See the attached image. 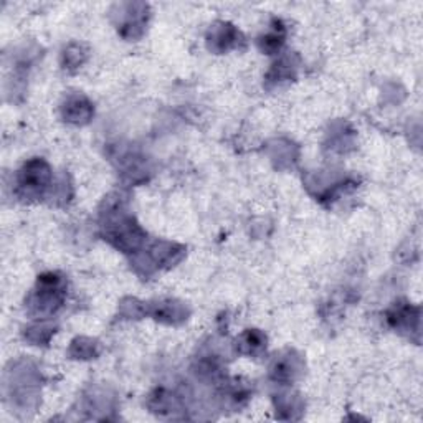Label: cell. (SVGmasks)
I'll return each mask as SVG.
<instances>
[{
	"label": "cell",
	"instance_id": "cell-5",
	"mask_svg": "<svg viewBox=\"0 0 423 423\" xmlns=\"http://www.w3.org/2000/svg\"><path fill=\"white\" fill-rule=\"evenodd\" d=\"M238 42H240V33L228 23L215 25L208 35V47L210 50H217V52L235 47Z\"/></svg>",
	"mask_w": 423,
	"mask_h": 423
},
{
	"label": "cell",
	"instance_id": "cell-9",
	"mask_svg": "<svg viewBox=\"0 0 423 423\" xmlns=\"http://www.w3.org/2000/svg\"><path fill=\"white\" fill-rule=\"evenodd\" d=\"M296 364L295 359H276L275 364L271 366V377L280 382H290L296 376Z\"/></svg>",
	"mask_w": 423,
	"mask_h": 423
},
{
	"label": "cell",
	"instance_id": "cell-4",
	"mask_svg": "<svg viewBox=\"0 0 423 423\" xmlns=\"http://www.w3.org/2000/svg\"><path fill=\"white\" fill-rule=\"evenodd\" d=\"M93 104L84 96H69L62 108L64 121L73 124L88 123L93 116Z\"/></svg>",
	"mask_w": 423,
	"mask_h": 423
},
{
	"label": "cell",
	"instance_id": "cell-10",
	"mask_svg": "<svg viewBox=\"0 0 423 423\" xmlns=\"http://www.w3.org/2000/svg\"><path fill=\"white\" fill-rule=\"evenodd\" d=\"M88 53L81 45L78 43H72L69 47L63 52V67L67 69H74L79 68L86 60Z\"/></svg>",
	"mask_w": 423,
	"mask_h": 423
},
{
	"label": "cell",
	"instance_id": "cell-6",
	"mask_svg": "<svg viewBox=\"0 0 423 423\" xmlns=\"http://www.w3.org/2000/svg\"><path fill=\"white\" fill-rule=\"evenodd\" d=\"M285 37H286L285 25H283L280 20H275L271 25L270 32H268L265 37L260 38V48L268 55L276 53L278 50L283 47V43H285Z\"/></svg>",
	"mask_w": 423,
	"mask_h": 423
},
{
	"label": "cell",
	"instance_id": "cell-3",
	"mask_svg": "<svg viewBox=\"0 0 423 423\" xmlns=\"http://www.w3.org/2000/svg\"><path fill=\"white\" fill-rule=\"evenodd\" d=\"M18 191L23 197L32 198L43 196L52 184V169L43 159H32L18 171Z\"/></svg>",
	"mask_w": 423,
	"mask_h": 423
},
{
	"label": "cell",
	"instance_id": "cell-8",
	"mask_svg": "<svg viewBox=\"0 0 423 423\" xmlns=\"http://www.w3.org/2000/svg\"><path fill=\"white\" fill-rule=\"evenodd\" d=\"M412 308L409 305H397L392 308L389 311V315H387V320L394 327L397 329H400V327H410V321L412 317H419V315H412Z\"/></svg>",
	"mask_w": 423,
	"mask_h": 423
},
{
	"label": "cell",
	"instance_id": "cell-2",
	"mask_svg": "<svg viewBox=\"0 0 423 423\" xmlns=\"http://www.w3.org/2000/svg\"><path fill=\"white\" fill-rule=\"evenodd\" d=\"M108 217L106 232H104L106 240L111 242L114 247L124 253L137 250L144 242V238H146V233L142 232V228L131 217H124L121 213H119V217Z\"/></svg>",
	"mask_w": 423,
	"mask_h": 423
},
{
	"label": "cell",
	"instance_id": "cell-1",
	"mask_svg": "<svg viewBox=\"0 0 423 423\" xmlns=\"http://www.w3.org/2000/svg\"><path fill=\"white\" fill-rule=\"evenodd\" d=\"M64 295H67V283L58 273H45L38 276L37 290L30 298V310L38 315H52L62 308Z\"/></svg>",
	"mask_w": 423,
	"mask_h": 423
},
{
	"label": "cell",
	"instance_id": "cell-7",
	"mask_svg": "<svg viewBox=\"0 0 423 423\" xmlns=\"http://www.w3.org/2000/svg\"><path fill=\"white\" fill-rule=\"evenodd\" d=\"M266 347V337L256 329H248L243 332L240 341H238V351L243 354L255 356L258 352L263 351Z\"/></svg>",
	"mask_w": 423,
	"mask_h": 423
}]
</instances>
